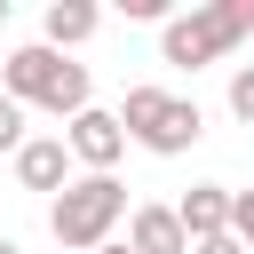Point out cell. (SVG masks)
I'll return each mask as SVG.
<instances>
[{
    "label": "cell",
    "instance_id": "13",
    "mask_svg": "<svg viewBox=\"0 0 254 254\" xmlns=\"http://www.w3.org/2000/svg\"><path fill=\"white\" fill-rule=\"evenodd\" d=\"M0 254H16V238H0Z\"/></svg>",
    "mask_w": 254,
    "mask_h": 254
},
{
    "label": "cell",
    "instance_id": "8",
    "mask_svg": "<svg viewBox=\"0 0 254 254\" xmlns=\"http://www.w3.org/2000/svg\"><path fill=\"white\" fill-rule=\"evenodd\" d=\"M127 254H190L175 206H135V214H127Z\"/></svg>",
    "mask_w": 254,
    "mask_h": 254
},
{
    "label": "cell",
    "instance_id": "6",
    "mask_svg": "<svg viewBox=\"0 0 254 254\" xmlns=\"http://www.w3.org/2000/svg\"><path fill=\"white\" fill-rule=\"evenodd\" d=\"M16 183H24V190H64V183H71V151H64V135H24V151H16Z\"/></svg>",
    "mask_w": 254,
    "mask_h": 254
},
{
    "label": "cell",
    "instance_id": "10",
    "mask_svg": "<svg viewBox=\"0 0 254 254\" xmlns=\"http://www.w3.org/2000/svg\"><path fill=\"white\" fill-rule=\"evenodd\" d=\"M230 238L254 254V190H230Z\"/></svg>",
    "mask_w": 254,
    "mask_h": 254
},
{
    "label": "cell",
    "instance_id": "1",
    "mask_svg": "<svg viewBox=\"0 0 254 254\" xmlns=\"http://www.w3.org/2000/svg\"><path fill=\"white\" fill-rule=\"evenodd\" d=\"M0 95H8V103H40V111H56V119H79V111H87V64H71V56H56L48 40H32V48H16V56L0 64Z\"/></svg>",
    "mask_w": 254,
    "mask_h": 254
},
{
    "label": "cell",
    "instance_id": "16",
    "mask_svg": "<svg viewBox=\"0 0 254 254\" xmlns=\"http://www.w3.org/2000/svg\"><path fill=\"white\" fill-rule=\"evenodd\" d=\"M190 254H198V246H190Z\"/></svg>",
    "mask_w": 254,
    "mask_h": 254
},
{
    "label": "cell",
    "instance_id": "4",
    "mask_svg": "<svg viewBox=\"0 0 254 254\" xmlns=\"http://www.w3.org/2000/svg\"><path fill=\"white\" fill-rule=\"evenodd\" d=\"M119 127H127V143H143V151H159V159H183V151L206 135L198 103H190V95H167V87H127Z\"/></svg>",
    "mask_w": 254,
    "mask_h": 254
},
{
    "label": "cell",
    "instance_id": "2",
    "mask_svg": "<svg viewBox=\"0 0 254 254\" xmlns=\"http://www.w3.org/2000/svg\"><path fill=\"white\" fill-rule=\"evenodd\" d=\"M119 214H127L119 175H79V183H64V190H56L48 230H56V246H64V254H95V246L119 230Z\"/></svg>",
    "mask_w": 254,
    "mask_h": 254
},
{
    "label": "cell",
    "instance_id": "14",
    "mask_svg": "<svg viewBox=\"0 0 254 254\" xmlns=\"http://www.w3.org/2000/svg\"><path fill=\"white\" fill-rule=\"evenodd\" d=\"M95 254H127V246H95Z\"/></svg>",
    "mask_w": 254,
    "mask_h": 254
},
{
    "label": "cell",
    "instance_id": "15",
    "mask_svg": "<svg viewBox=\"0 0 254 254\" xmlns=\"http://www.w3.org/2000/svg\"><path fill=\"white\" fill-rule=\"evenodd\" d=\"M0 24H8V0H0Z\"/></svg>",
    "mask_w": 254,
    "mask_h": 254
},
{
    "label": "cell",
    "instance_id": "9",
    "mask_svg": "<svg viewBox=\"0 0 254 254\" xmlns=\"http://www.w3.org/2000/svg\"><path fill=\"white\" fill-rule=\"evenodd\" d=\"M95 24H103V8H95V0H56V8H48V48H56V56H64V48H79Z\"/></svg>",
    "mask_w": 254,
    "mask_h": 254
},
{
    "label": "cell",
    "instance_id": "3",
    "mask_svg": "<svg viewBox=\"0 0 254 254\" xmlns=\"http://www.w3.org/2000/svg\"><path fill=\"white\" fill-rule=\"evenodd\" d=\"M246 32H254V0H206V8H190V16H167L159 56H167V64H183V71H198V64L230 56Z\"/></svg>",
    "mask_w": 254,
    "mask_h": 254
},
{
    "label": "cell",
    "instance_id": "11",
    "mask_svg": "<svg viewBox=\"0 0 254 254\" xmlns=\"http://www.w3.org/2000/svg\"><path fill=\"white\" fill-rule=\"evenodd\" d=\"M230 111L254 127V64H238V71H230Z\"/></svg>",
    "mask_w": 254,
    "mask_h": 254
},
{
    "label": "cell",
    "instance_id": "12",
    "mask_svg": "<svg viewBox=\"0 0 254 254\" xmlns=\"http://www.w3.org/2000/svg\"><path fill=\"white\" fill-rule=\"evenodd\" d=\"M0 151L8 159L24 151V103H8V95H0Z\"/></svg>",
    "mask_w": 254,
    "mask_h": 254
},
{
    "label": "cell",
    "instance_id": "5",
    "mask_svg": "<svg viewBox=\"0 0 254 254\" xmlns=\"http://www.w3.org/2000/svg\"><path fill=\"white\" fill-rule=\"evenodd\" d=\"M64 151H71L87 175H111V167H119V151H127V127H119V111H95V103H87V111L64 127Z\"/></svg>",
    "mask_w": 254,
    "mask_h": 254
},
{
    "label": "cell",
    "instance_id": "7",
    "mask_svg": "<svg viewBox=\"0 0 254 254\" xmlns=\"http://www.w3.org/2000/svg\"><path fill=\"white\" fill-rule=\"evenodd\" d=\"M175 222H183V238H190V246L222 238V230H230V190H222V183H190V190H183V206H175Z\"/></svg>",
    "mask_w": 254,
    "mask_h": 254
}]
</instances>
